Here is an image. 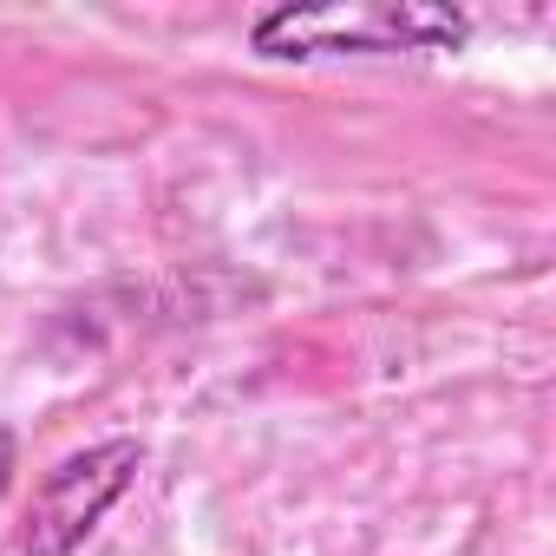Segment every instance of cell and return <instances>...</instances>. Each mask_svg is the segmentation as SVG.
Here are the masks:
<instances>
[{
	"mask_svg": "<svg viewBox=\"0 0 556 556\" xmlns=\"http://www.w3.org/2000/svg\"><path fill=\"white\" fill-rule=\"evenodd\" d=\"M144 465V445L138 439H99L73 458H60L47 471V484L34 491V517H27V556H73L99 517L131 491Z\"/></svg>",
	"mask_w": 556,
	"mask_h": 556,
	"instance_id": "2",
	"label": "cell"
},
{
	"mask_svg": "<svg viewBox=\"0 0 556 556\" xmlns=\"http://www.w3.org/2000/svg\"><path fill=\"white\" fill-rule=\"evenodd\" d=\"M8 478H14V432L0 426V497H8Z\"/></svg>",
	"mask_w": 556,
	"mask_h": 556,
	"instance_id": "3",
	"label": "cell"
},
{
	"mask_svg": "<svg viewBox=\"0 0 556 556\" xmlns=\"http://www.w3.org/2000/svg\"><path fill=\"white\" fill-rule=\"evenodd\" d=\"M465 14L426 0H328V8H275L255 21L249 47L262 60H328V53H452Z\"/></svg>",
	"mask_w": 556,
	"mask_h": 556,
	"instance_id": "1",
	"label": "cell"
}]
</instances>
